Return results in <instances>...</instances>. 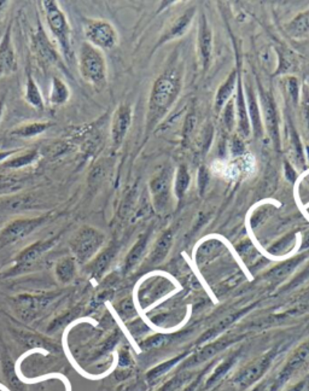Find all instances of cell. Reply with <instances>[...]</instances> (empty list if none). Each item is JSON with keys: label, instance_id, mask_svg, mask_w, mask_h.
Instances as JSON below:
<instances>
[{"label": "cell", "instance_id": "277c9868", "mask_svg": "<svg viewBox=\"0 0 309 391\" xmlns=\"http://www.w3.org/2000/svg\"><path fill=\"white\" fill-rule=\"evenodd\" d=\"M105 241V236L97 228L84 226L69 242L73 257L78 263H86L94 259Z\"/></svg>", "mask_w": 309, "mask_h": 391}, {"label": "cell", "instance_id": "c3c4849f", "mask_svg": "<svg viewBox=\"0 0 309 391\" xmlns=\"http://www.w3.org/2000/svg\"><path fill=\"white\" fill-rule=\"evenodd\" d=\"M308 277L309 265L307 266V268H305V270H303V272H302L301 275H299V277H297V278H295V279L292 280V283H290V285H289V289H291V288H295V286H297V285L301 284V283H302L303 280L307 279Z\"/></svg>", "mask_w": 309, "mask_h": 391}, {"label": "cell", "instance_id": "8992f818", "mask_svg": "<svg viewBox=\"0 0 309 391\" xmlns=\"http://www.w3.org/2000/svg\"><path fill=\"white\" fill-rule=\"evenodd\" d=\"M276 356V350H271L263 356L255 358L254 361L249 363L248 366H245L237 373V376L233 379L234 385L239 389H247L250 385H253L254 383L260 381L263 377V374L267 372L268 368L271 367L272 361Z\"/></svg>", "mask_w": 309, "mask_h": 391}, {"label": "cell", "instance_id": "d590c367", "mask_svg": "<svg viewBox=\"0 0 309 391\" xmlns=\"http://www.w3.org/2000/svg\"><path fill=\"white\" fill-rule=\"evenodd\" d=\"M19 340L24 345L28 347H39L44 349H55V345H52L50 342H47L45 338L39 336L30 335V333H19Z\"/></svg>", "mask_w": 309, "mask_h": 391}, {"label": "cell", "instance_id": "f907efd6", "mask_svg": "<svg viewBox=\"0 0 309 391\" xmlns=\"http://www.w3.org/2000/svg\"><path fill=\"white\" fill-rule=\"evenodd\" d=\"M202 376H203V372H202L201 374H200V377H197L196 379H195V381H193V382L191 383V384H188V387L185 388V389H184V390L182 391L196 390V388L198 387V384H200V382H201Z\"/></svg>", "mask_w": 309, "mask_h": 391}, {"label": "cell", "instance_id": "f35d334b", "mask_svg": "<svg viewBox=\"0 0 309 391\" xmlns=\"http://www.w3.org/2000/svg\"><path fill=\"white\" fill-rule=\"evenodd\" d=\"M291 144H292L294 157H295L296 162H297L299 166H302L303 162H305V157H303V151H302L299 135H297L294 128H291Z\"/></svg>", "mask_w": 309, "mask_h": 391}, {"label": "cell", "instance_id": "4fadbf2b", "mask_svg": "<svg viewBox=\"0 0 309 391\" xmlns=\"http://www.w3.org/2000/svg\"><path fill=\"white\" fill-rule=\"evenodd\" d=\"M260 96H261V105H263V115L267 125L268 133L271 135L272 140L274 143L276 149L281 146V137H279V121H278V112H276L274 99L271 94L265 92L263 89H260Z\"/></svg>", "mask_w": 309, "mask_h": 391}, {"label": "cell", "instance_id": "3957f363", "mask_svg": "<svg viewBox=\"0 0 309 391\" xmlns=\"http://www.w3.org/2000/svg\"><path fill=\"white\" fill-rule=\"evenodd\" d=\"M42 4L45 11L48 28L53 34V37H56L62 55L66 58L67 62L73 61L74 51L71 46V26L67 19L66 14L63 12L61 6L53 0H45Z\"/></svg>", "mask_w": 309, "mask_h": 391}, {"label": "cell", "instance_id": "9a60e30c", "mask_svg": "<svg viewBox=\"0 0 309 391\" xmlns=\"http://www.w3.org/2000/svg\"><path fill=\"white\" fill-rule=\"evenodd\" d=\"M16 70L17 60L11 42V32L8 28L0 42V78L4 75L12 74Z\"/></svg>", "mask_w": 309, "mask_h": 391}, {"label": "cell", "instance_id": "ac0fdd59", "mask_svg": "<svg viewBox=\"0 0 309 391\" xmlns=\"http://www.w3.org/2000/svg\"><path fill=\"white\" fill-rule=\"evenodd\" d=\"M117 247L115 244L109 245L104 252H100L89 266V272L94 278H99L104 275V272L108 270L109 266L116 255Z\"/></svg>", "mask_w": 309, "mask_h": 391}, {"label": "cell", "instance_id": "7c38bea8", "mask_svg": "<svg viewBox=\"0 0 309 391\" xmlns=\"http://www.w3.org/2000/svg\"><path fill=\"white\" fill-rule=\"evenodd\" d=\"M132 123V109L127 104L117 107L112 120V141L114 148H118L126 137Z\"/></svg>", "mask_w": 309, "mask_h": 391}, {"label": "cell", "instance_id": "ba28073f", "mask_svg": "<svg viewBox=\"0 0 309 391\" xmlns=\"http://www.w3.org/2000/svg\"><path fill=\"white\" fill-rule=\"evenodd\" d=\"M46 221V216L32 219L15 220L0 231V247L19 242L40 227Z\"/></svg>", "mask_w": 309, "mask_h": 391}, {"label": "cell", "instance_id": "bcb514c9", "mask_svg": "<svg viewBox=\"0 0 309 391\" xmlns=\"http://www.w3.org/2000/svg\"><path fill=\"white\" fill-rule=\"evenodd\" d=\"M231 149H232V153L234 155H240L244 153V143L242 140L234 137L233 140H232V145H231Z\"/></svg>", "mask_w": 309, "mask_h": 391}, {"label": "cell", "instance_id": "83f0119b", "mask_svg": "<svg viewBox=\"0 0 309 391\" xmlns=\"http://www.w3.org/2000/svg\"><path fill=\"white\" fill-rule=\"evenodd\" d=\"M237 112L239 117V130L244 135L248 137L250 133V121H249L248 112H247V104L244 99L243 89L239 81L238 97H237Z\"/></svg>", "mask_w": 309, "mask_h": 391}, {"label": "cell", "instance_id": "30bf717a", "mask_svg": "<svg viewBox=\"0 0 309 391\" xmlns=\"http://www.w3.org/2000/svg\"><path fill=\"white\" fill-rule=\"evenodd\" d=\"M309 366V340L300 345L295 353L291 355V358L288 360L284 368L281 370V373L278 374V377L274 379L276 381V388L281 387L283 384H285L288 381H290L291 378L295 374L303 371L305 368Z\"/></svg>", "mask_w": 309, "mask_h": 391}, {"label": "cell", "instance_id": "d6986e66", "mask_svg": "<svg viewBox=\"0 0 309 391\" xmlns=\"http://www.w3.org/2000/svg\"><path fill=\"white\" fill-rule=\"evenodd\" d=\"M250 309H251V307L244 308V309H240L238 312L233 313V314H230V315L224 318L216 325L213 326L211 330H208L206 333H203L201 338L197 340V345H202V343H204L206 340H213L216 336L220 335L221 332H224L229 326L232 325L236 320H238L239 318L243 317L244 314H247Z\"/></svg>", "mask_w": 309, "mask_h": 391}, {"label": "cell", "instance_id": "8fae6325", "mask_svg": "<svg viewBox=\"0 0 309 391\" xmlns=\"http://www.w3.org/2000/svg\"><path fill=\"white\" fill-rule=\"evenodd\" d=\"M242 338H243V336H227V337H224L221 340H215V342L203 347L201 350H198L197 353H195L191 358H188L186 363H184L183 367H195L197 365L206 363L209 358H214L215 355L221 353L222 350H225L227 347H230V345H233L236 342H238Z\"/></svg>", "mask_w": 309, "mask_h": 391}, {"label": "cell", "instance_id": "4316f807", "mask_svg": "<svg viewBox=\"0 0 309 391\" xmlns=\"http://www.w3.org/2000/svg\"><path fill=\"white\" fill-rule=\"evenodd\" d=\"M146 245H148V234H143L127 255L125 261V272H130L138 265V262L141 260L145 252Z\"/></svg>", "mask_w": 309, "mask_h": 391}, {"label": "cell", "instance_id": "f546056e", "mask_svg": "<svg viewBox=\"0 0 309 391\" xmlns=\"http://www.w3.org/2000/svg\"><path fill=\"white\" fill-rule=\"evenodd\" d=\"M236 71H233L232 74L227 78L225 82L221 85L220 89L218 91L215 98V110L216 112H220L222 107L225 105L226 102L229 101V98L231 97V94L233 92L234 86H236Z\"/></svg>", "mask_w": 309, "mask_h": 391}, {"label": "cell", "instance_id": "db71d44e", "mask_svg": "<svg viewBox=\"0 0 309 391\" xmlns=\"http://www.w3.org/2000/svg\"><path fill=\"white\" fill-rule=\"evenodd\" d=\"M3 110H4V102L0 101V119H1V115H3Z\"/></svg>", "mask_w": 309, "mask_h": 391}, {"label": "cell", "instance_id": "44dd1931", "mask_svg": "<svg viewBox=\"0 0 309 391\" xmlns=\"http://www.w3.org/2000/svg\"><path fill=\"white\" fill-rule=\"evenodd\" d=\"M71 98L69 86L58 76H53L51 82V92H50V103L52 105L61 107L64 105Z\"/></svg>", "mask_w": 309, "mask_h": 391}, {"label": "cell", "instance_id": "f1b7e54d", "mask_svg": "<svg viewBox=\"0 0 309 391\" xmlns=\"http://www.w3.org/2000/svg\"><path fill=\"white\" fill-rule=\"evenodd\" d=\"M222 249H224V245L219 241H209V242L203 243L200 249L197 250V262L203 263V262L214 259L216 255L220 254Z\"/></svg>", "mask_w": 309, "mask_h": 391}, {"label": "cell", "instance_id": "2e32d148", "mask_svg": "<svg viewBox=\"0 0 309 391\" xmlns=\"http://www.w3.org/2000/svg\"><path fill=\"white\" fill-rule=\"evenodd\" d=\"M198 46H200L203 68L208 69L211 64V51H213V35H211V29L204 15H202L201 19H200Z\"/></svg>", "mask_w": 309, "mask_h": 391}, {"label": "cell", "instance_id": "4dcf8cb0", "mask_svg": "<svg viewBox=\"0 0 309 391\" xmlns=\"http://www.w3.org/2000/svg\"><path fill=\"white\" fill-rule=\"evenodd\" d=\"M236 361H237V355H231L230 358L224 360L215 368V371L211 373V377L208 378V381L206 383V389H211V388L214 387L218 383L220 382L221 379L225 377L226 373L229 372L231 368L233 367Z\"/></svg>", "mask_w": 309, "mask_h": 391}, {"label": "cell", "instance_id": "e575fe53", "mask_svg": "<svg viewBox=\"0 0 309 391\" xmlns=\"http://www.w3.org/2000/svg\"><path fill=\"white\" fill-rule=\"evenodd\" d=\"M188 185H190V174H188L186 167L182 166L178 169L177 180H175V193H177L179 198H182L185 195Z\"/></svg>", "mask_w": 309, "mask_h": 391}, {"label": "cell", "instance_id": "5b68a950", "mask_svg": "<svg viewBox=\"0 0 309 391\" xmlns=\"http://www.w3.org/2000/svg\"><path fill=\"white\" fill-rule=\"evenodd\" d=\"M85 37L92 46L110 50L116 46L117 33L112 24L104 19H86Z\"/></svg>", "mask_w": 309, "mask_h": 391}, {"label": "cell", "instance_id": "5bb4252c", "mask_svg": "<svg viewBox=\"0 0 309 391\" xmlns=\"http://www.w3.org/2000/svg\"><path fill=\"white\" fill-rule=\"evenodd\" d=\"M151 193L154 197L156 209L164 210L168 205L170 198V172L162 171L151 180Z\"/></svg>", "mask_w": 309, "mask_h": 391}, {"label": "cell", "instance_id": "b9f144b4", "mask_svg": "<svg viewBox=\"0 0 309 391\" xmlns=\"http://www.w3.org/2000/svg\"><path fill=\"white\" fill-rule=\"evenodd\" d=\"M208 182H209V174H208V171H206V167H201L200 173H198V187H200L201 195H203L204 191H206Z\"/></svg>", "mask_w": 309, "mask_h": 391}, {"label": "cell", "instance_id": "d4e9b609", "mask_svg": "<svg viewBox=\"0 0 309 391\" xmlns=\"http://www.w3.org/2000/svg\"><path fill=\"white\" fill-rule=\"evenodd\" d=\"M306 255H300V257H294L291 260L285 261L279 266H276L274 268H272L267 273L268 279L274 280V281H279L286 278L288 275H291L296 267L300 265L302 261L305 260Z\"/></svg>", "mask_w": 309, "mask_h": 391}, {"label": "cell", "instance_id": "ee69618b", "mask_svg": "<svg viewBox=\"0 0 309 391\" xmlns=\"http://www.w3.org/2000/svg\"><path fill=\"white\" fill-rule=\"evenodd\" d=\"M270 208L271 207H263V208H260V209L256 210L255 213H254L253 218H251V226L255 227V226H258L263 219H265V216L267 215L268 211H270Z\"/></svg>", "mask_w": 309, "mask_h": 391}, {"label": "cell", "instance_id": "8d00e7d4", "mask_svg": "<svg viewBox=\"0 0 309 391\" xmlns=\"http://www.w3.org/2000/svg\"><path fill=\"white\" fill-rule=\"evenodd\" d=\"M173 336L169 335H156L152 336L150 338L144 340L141 343V348L143 349H156V348H161V347H164L166 345H168L169 342L172 340Z\"/></svg>", "mask_w": 309, "mask_h": 391}, {"label": "cell", "instance_id": "816d5d0a", "mask_svg": "<svg viewBox=\"0 0 309 391\" xmlns=\"http://www.w3.org/2000/svg\"><path fill=\"white\" fill-rule=\"evenodd\" d=\"M302 247L303 249H307L309 247V232L306 234L305 238H303V244H302Z\"/></svg>", "mask_w": 309, "mask_h": 391}, {"label": "cell", "instance_id": "836d02e7", "mask_svg": "<svg viewBox=\"0 0 309 391\" xmlns=\"http://www.w3.org/2000/svg\"><path fill=\"white\" fill-rule=\"evenodd\" d=\"M38 157V151H29V153H26V154L19 155L17 157H14V159H9L8 161H5L1 166L6 168H22L28 166L30 163H33L35 159Z\"/></svg>", "mask_w": 309, "mask_h": 391}, {"label": "cell", "instance_id": "f5cc1de1", "mask_svg": "<svg viewBox=\"0 0 309 391\" xmlns=\"http://www.w3.org/2000/svg\"><path fill=\"white\" fill-rule=\"evenodd\" d=\"M305 387V383H300L299 385H296L295 388H292L290 391H301Z\"/></svg>", "mask_w": 309, "mask_h": 391}, {"label": "cell", "instance_id": "f6af8a7d", "mask_svg": "<svg viewBox=\"0 0 309 391\" xmlns=\"http://www.w3.org/2000/svg\"><path fill=\"white\" fill-rule=\"evenodd\" d=\"M302 107H303V115H305V120L307 121V127L309 130V89L305 87L303 89V103H302Z\"/></svg>", "mask_w": 309, "mask_h": 391}, {"label": "cell", "instance_id": "cb8c5ba5", "mask_svg": "<svg viewBox=\"0 0 309 391\" xmlns=\"http://www.w3.org/2000/svg\"><path fill=\"white\" fill-rule=\"evenodd\" d=\"M24 99H26V102L28 103L30 107L37 109V110L42 112V110H44V107H45L40 89H39V86L37 85V81L34 80L33 76L30 74H28L27 81H26Z\"/></svg>", "mask_w": 309, "mask_h": 391}, {"label": "cell", "instance_id": "9c48e42d", "mask_svg": "<svg viewBox=\"0 0 309 391\" xmlns=\"http://www.w3.org/2000/svg\"><path fill=\"white\" fill-rule=\"evenodd\" d=\"M57 295H38V296H19L14 301V309L21 319L26 322L33 320L56 298Z\"/></svg>", "mask_w": 309, "mask_h": 391}, {"label": "cell", "instance_id": "1f68e13d", "mask_svg": "<svg viewBox=\"0 0 309 391\" xmlns=\"http://www.w3.org/2000/svg\"><path fill=\"white\" fill-rule=\"evenodd\" d=\"M186 355L188 353H184V354L178 355V356H175V358H170L168 361H166V363H161L159 366H156V367L152 368L151 371L148 372L146 374V378H148V381L150 383H154L159 379V378L162 377L164 376L166 373L170 371L172 368L177 365V363H180L184 358H186Z\"/></svg>", "mask_w": 309, "mask_h": 391}, {"label": "cell", "instance_id": "60d3db41", "mask_svg": "<svg viewBox=\"0 0 309 391\" xmlns=\"http://www.w3.org/2000/svg\"><path fill=\"white\" fill-rule=\"evenodd\" d=\"M224 121H225L226 128L232 130L234 126V101L231 99L226 104L225 114H224Z\"/></svg>", "mask_w": 309, "mask_h": 391}, {"label": "cell", "instance_id": "484cf974", "mask_svg": "<svg viewBox=\"0 0 309 391\" xmlns=\"http://www.w3.org/2000/svg\"><path fill=\"white\" fill-rule=\"evenodd\" d=\"M247 98H248L249 103V114L251 117V125H253L254 134L256 138L263 137V122H261V116H260V112H258V105L256 103V97L254 94V91L250 86L247 87Z\"/></svg>", "mask_w": 309, "mask_h": 391}, {"label": "cell", "instance_id": "52a82bcc", "mask_svg": "<svg viewBox=\"0 0 309 391\" xmlns=\"http://www.w3.org/2000/svg\"><path fill=\"white\" fill-rule=\"evenodd\" d=\"M57 241H58V237L50 238V239L34 243L30 247L24 249V252H19L17 255L16 260H15L14 267L8 270L6 275H19V273L32 268L42 259L45 252L55 247Z\"/></svg>", "mask_w": 309, "mask_h": 391}, {"label": "cell", "instance_id": "7402d4cb", "mask_svg": "<svg viewBox=\"0 0 309 391\" xmlns=\"http://www.w3.org/2000/svg\"><path fill=\"white\" fill-rule=\"evenodd\" d=\"M51 127L50 122H30V123H24L21 126L16 127L10 132V135L16 137V138H33L37 135L45 133L48 128Z\"/></svg>", "mask_w": 309, "mask_h": 391}, {"label": "cell", "instance_id": "e0dca14e", "mask_svg": "<svg viewBox=\"0 0 309 391\" xmlns=\"http://www.w3.org/2000/svg\"><path fill=\"white\" fill-rule=\"evenodd\" d=\"M193 15H195V9H190L185 11L179 19H175L173 24L170 26V28L168 29V32L166 33L164 37L159 40V45H162L164 42L175 39V37H183L184 34L190 28Z\"/></svg>", "mask_w": 309, "mask_h": 391}, {"label": "cell", "instance_id": "74e56055", "mask_svg": "<svg viewBox=\"0 0 309 391\" xmlns=\"http://www.w3.org/2000/svg\"><path fill=\"white\" fill-rule=\"evenodd\" d=\"M295 241V236L294 234H290V236H286L285 238L281 239L279 242L273 244L268 252H271L272 255H281L284 252L289 250L292 242Z\"/></svg>", "mask_w": 309, "mask_h": 391}, {"label": "cell", "instance_id": "7a4b0ae2", "mask_svg": "<svg viewBox=\"0 0 309 391\" xmlns=\"http://www.w3.org/2000/svg\"><path fill=\"white\" fill-rule=\"evenodd\" d=\"M79 73L87 84L97 89L107 82V63L102 51L89 42H82L79 50Z\"/></svg>", "mask_w": 309, "mask_h": 391}, {"label": "cell", "instance_id": "ab89813d", "mask_svg": "<svg viewBox=\"0 0 309 391\" xmlns=\"http://www.w3.org/2000/svg\"><path fill=\"white\" fill-rule=\"evenodd\" d=\"M117 312L123 319H128V318L133 317L136 314V308L133 306V302H132L131 299L127 298V299H123V301L118 303Z\"/></svg>", "mask_w": 309, "mask_h": 391}, {"label": "cell", "instance_id": "603a6c76", "mask_svg": "<svg viewBox=\"0 0 309 391\" xmlns=\"http://www.w3.org/2000/svg\"><path fill=\"white\" fill-rule=\"evenodd\" d=\"M172 243H173L172 231H167L159 237V241L154 244V250L151 252L150 262L152 265L161 263L166 259L172 247Z\"/></svg>", "mask_w": 309, "mask_h": 391}, {"label": "cell", "instance_id": "6da1fadb", "mask_svg": "<svg viewBox=\"0 0 309 391\" xmlns=\"http://www.w3.org/2000/svg\"><path fill=\"white\" fill-rule=\"evenodd\" d=\"M179 91L180 78L178 73L174 70L166 71L156 80L149 104L151 121L157 120L168 109L169 105L175 101V98L178 97Z\"/></svg>", "mask_w": 309, "mask_h": 391}, {"label": "cell", "instance_id": "7bdbcfd3", "mask_svg": "<svg viewBox=\"0 0 309 391\" xmlns=\"http://www.w3.org/2000/svg\"><path fill=\"white\" fill-rule=\"evenodd\" d=\"M288 92L290 94L292 102L296 103L299 101V84L295 78L288 79Z\"/></svg>", "mask_w": 309, "mask_h": 391}, {"label": "cell", "instance_id": "ffe728a7", "mask_svg": "<svg viewBox=\"0 0 309 391\" xmlns=\"http://www.w3.org/2000/svg\"><path fill=\"white\" fill-rule=\"evenodd\" d=\"M76 262L73 257H66L61 259L56 263L55 275L61 284H69L71 283L76 275Z\"/></svg>", "mask_w": 309, "mask_h": 391}, {"label": "cell", "instance_id": "7dc6e473", "mask_svg": "<svg viewBox=\"0 0 309 391\" xmlns=\"http://www.w3.org/2000/svg\"><path fill=\"white\" fill-rule=\"evenodd\" d=\"M276 389L278 388L276 385V381H267V382L258 384V387L255 388L253 391H274Z\"/></svg>", "mask_w": 309, "mask_h": 391}, {"label": "cell", "instance_id": "681fc988", "mask_svg": "<svg viewBox=\"0 0 309 391\" xmlns=\"http://www.w3.org/2000/svg\"><path fill=\"white\" fill-rule=\"evenodd\" d=\"M285 167V177L289 182H294L296 180V172L294 168L291 167V164L289 162H285L284 164Z\"/></svg>", "mask_w": 309, "mask_h": 391}, {"label": "cell", "instance_id": "d6a6232c", "mask_svg": "<svg viewBox=\"0 0 309 391\" xmlns=\"http://www.w3.org/2000/svg\"><path fill=\"white\" fill-rule=\"evenodd\" d=\"M309 31V9L299 15L289 24V32L294 37H301Z\"/></svg>", "mask_w": 309, "mask_h": 391}]
</instances>
